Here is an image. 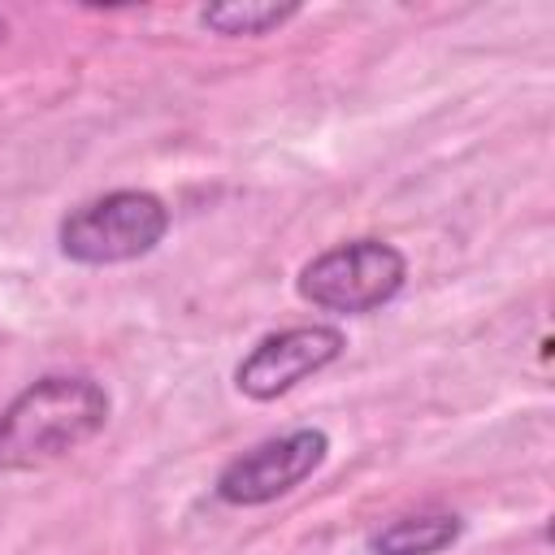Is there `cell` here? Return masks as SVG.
<instances>
[{
  "instance_id": "1",
  "label": "cell",
  "mask_w": 555,
  "mask_h": 555,
  "mask_svg": "<svg viewBox=\"0 0 555 555\" xmlns=\"http://www.w3.org/2000/svg\"><path fill=\"white\" fill-rule=\"evenodd\" d=\"M108 425V390L78 373H48L0 412V473L43 468Z\"/></svg>"
},
{
  "instance_id": "2",
  "label": "cell",
  "mask_w": 555,
  "mask_h": 555,
  "mask_svg": "<svg viewBox=\"0 0 555 555\" xmlns=\"http://www.w3.org/2000/svg\"><path fill=\"white\" fill-rule=\"evenodd\" d=\"M169 234V208L152 191H108L100 199L78 204L56 225V247L74 264H126L160 247Z\"/></svg>"
},
{
  "instance_id": "3",
  "label": "cell",
  "mask_w": 555,
  "mask_h": 555,
  "mask_svg": "<svg viewBox=\"0 0 555 555\" xmlns=\"http://www.w3.org/2000/svg\"><path fill=\"white\" fill-rule=\"evenodd\" d=\"M408 282V260L386 238H351L321 256H312L299 269V295L312 308L364 317L390 304Z\"/></svg>"
},
{
  "instance_id": "4",
  "label": "cell",
  "mask_w": 555,
  "mask_h": 555,
  "mask_svg": "<svg viewBox=\"0 0 555 555\" xmlns=\"http://www.w3.org/2000/svg\"><path fill=\"white\" fill-rule=\"evenodd\" d=\"M330 438L325 429L299 425L282 438H264L251 451L234 455L221 473H217V499L230 507H260L273 503L282 494H291L299 481H308L321 464H325Z\"/></svg>"
},
{
  "instance_id": "5",
  "label": "cell",
  "mask_w": 555,
  "mask_h": 555,
  "mask_svg": "<svg viewBox=\"0 0 555 555\" xmlns=\"http://www.w3.org/2000/svg\"><path fill=\"white\" fill-rule=\"evenodd\" d=\"M347 338L338 325H291L278 334H264L234 369V386L256 399L269 403L286 390H295L304 377L321 373L325 364H334L343 356Z\"/></svg>"
},
{
  "instance_id": "6",
  "label": "cell",
  "mask_w": 555,
  "mask_h": 555,
  "mask_svg": "<svg viewBox=\"0 0 555 555\" xmlns=\"http://www.w3.org/2000/svg\"><path fill=\"white\" fill-rule=\"evenodd\" d=\"M464 533V520L455 512H421V516H399L382 525L369 538L373 555H438Z\"/></svg>"
},
{
  "instance_id": "7",
  "label": "cell",
  "mask_w": 555,
  "mask_h": 555,
  "mask_svg": "<svg viewBox=\"0 0 555 555\" xmlns=\"http://www.w3.org/2000/svg\"><path fill=\"white\" fill-rule=\"evenodd\" d=\"M299 13V4H278V0H225V4H208L199 9V26L225 39H260L269 30H278L282 22H291Z\"/></svg>"
},
{
  "instance_id": "8",
  "label": "cell",
  "mask_w": 555,
  "mask_h": 555,
  "mask_svg": "<svg viewBox=\"0 0 555 555\" xmlns=\"http://www.w3.org/2000/svg\"><path fill=\"white\" fill-rule=\"evenodd\" d=\"M0 39H4V17H0Z\"/></svg>"
}]
</instances>
